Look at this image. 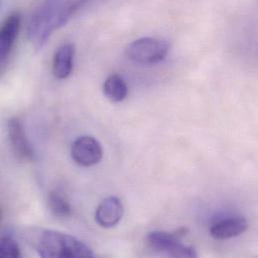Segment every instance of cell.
I'll use <instances>...</instances> for the list:
<instances>
[{"label": "cell", "mask_w": 258, "mask_h": 258, "mask_svg": "<svg viewBox=\"0 0 258 258\" xmlns=\"http://www.w3.org/2000/svg\"><path fill=\"white\" fill-rule=\"evenodd\" d=\"M77 11L75 0H39L29 16L28 39L36 48H41L52 32L64 25Z\"/></svg>", "instance_id": "cell-1"}, {"label": "cell", "mask_w": 258, "mask_h": 258, "mask_svg": "<svg viewBox=\"0 0 258 258\" xmlns=\"http://www.w3.org/2000/svg\"><path fill=\"white\" fill-rule=\"evenodd\" d=\"M247 220L242 216H230L216 221L210 228V235L217 240H226L241 235L247 230Z\"/></svg>", "instance_id": "cell-9"}, {"label": "cell", "mask_w": 258, "mask_h": 258, "mask_svg": "<svg viewBox=\"0 0 258 258\" xmlns=\"http://www.w3.org/2000/svg\"><path fill=\"white\" fill-rule=\"evenodd\" d=\"M48 207L51 213L58 218H69L72 215L73 208L67 198L57 191H51L47 197Z\"/></svg>", "instance_id": "cell-12"}, {"label": "cell", "mask_w": 258, "mask_h": 258, "mask_svg": "<svg viewBox=\"0 0 258 258\" xmlns=\"http://www.w3.org/2000/svg\"><path fill=\"white\" fill-rule=\"evenodd\" d=\"M21 26V15L18 12L10 14L0 25V63L10 54L17 39Z\"/></svg>", "instance_id": "cell-8"}, {"label": "cell", "mask_w": 258, "mask_h": 258, "mask_svg": "<svg viewBox=\"0 0 258 258\" xmlns=\"http://www.w3.org/2000/svg\"><path fill=\"white\" fill-rule=\"evenodd\" d=\"M72 158L83 167H92L99 164L104 155L101 143L91 136L79 137L72 145Z\"/></svg>", "instance_id": "cell-5"}, {"label": "cell", "mask_w": 258, "mask_h": 258, "mask_svg": "<svg viewBox=\"0 0 258 258\" xmlns=\"http://www.w3.org/2000/svg\"><path fill=\"white\" fill-rule=\"evenodd\" d=\"M74 57L75 46L72 43L58 47L52 61V73L56 79L66 80L71 76L74 69Z\"/></svg>", "instance_id": "cell-10"}, {"label": "cell", "mask_w": 258, "mask_h": 258, "mask_svg": "<svg viewBox=\"0 0 258 258\" xmlns=\"http://www.w3.org/2000/svg\"><path fill=\"white\" fill-rule=\"evenodd\" d=\"M103 92L107 99L113 103L123 102L128 96V86L124 79L118 75L110 76L104 83Z\"/></svg>", "instance_id": "cell-11"}, {"label": "cell", "mask_w": 258, "mask_h": 258, "mask_svg": "<svg viewBox=\"0 0 258 258\" xmlns=\"http://www.w3.org/2000/svg\"><path fill=\"white\" fill-rule=\"evenodd\" d=\"M185 229L182 228L174 233L166 231H152L147 237V243L155 252L170 257L195 258L197 253L192 246L181 241L185 236Z\"/></svg>", "instance_id": "cell-3"}, {"label": "cell", "mask_w": 258, "mask_h": 258, "mask_svg": "<svg viewBox=\"0 0 258 258\" xmlns=\"http://www.w3.org/2000/svg\"><path fill=\"white\" fill-rule=\"evenodd\" d=\"M124 215V205L115 196L104 199L96 210V222L103 228H113L119 224Z\"/></svg>", "instance_id": "cell-7"}, {"label": "cell", "mask_w": 258, "mask_h": 258, "mask_svg": "<svg viewBox=\"0 0 258 258\" xmlns=\"http://www.w3.org/2000/svg\"><path fill=\"white\" fill-rule=\"evenodd\" d=\"M34 250L43 258H92L94 252L83 241L55 230H39L32 238Z\"/></svg>", "instance_id": "cell-2"}, {"label": "cell", "mask_w": 258, "mask_h": 258, "mask_svg": "<svg viewBox=\"0 0 258 258\" xmlns=\"http://www.w3.org/2000/svg\"><path fill=\"white\" fill-rule=\"evenodd\" d=\"M168 51V42L158 37L136 39L126 48L128 58L140 64H156L167 56Z\"/></svg>", "instance_id": "cell-4"}, {"label": "cell", "mask_w": 258, "mask_h": 258, "mask_svg": "<svg viewBox=\"0 0 258 258\" xmlns=\"http://www.w3.org/2000/svg\"><path fill=\"white\" fill-rule=\"evenodd\" d=\"M6 130L9 143L16 156L21 160H33L34 151L29 140L27 139L22 123L16 118L10 119L7 122Z\"/></svg>", "instance_id": "cell-6"}, {"label": "cell", "mask_w": 258, "mask_h": 258, "mask_svg": "<svg viewBox=\"0 0 258 258\" xmlns=\"http://www.w3.org/2000/svg\"><path fill=\"white\" fill-rule=\"evenodd\" d=\"M20 248L18 243L11 237L0 238V258L20 257Z\"/></svg>", "instance_id": "cell-13"}, {"label": "cell", "mask_w": 258, "mask_h": 258, "mask_svg": "<svg viewBox=\"0 0 258 258\" xmlns=\"http://www.w3.org/2000/svg\"><path fill=\"white\" fill-rule=\"evenodd\" d=\"M0 218H1V211H0Z\"/></svg>", "instance_id": "cell-15"}, {"label": "cell", "mask_w": 258, "mask_h": 258, "mask_svg": "<svg viewBox=\"0 0 258 258\" xmlns=\"http://www.w3.org/2000/svg\"><path fill=\"white\" fill-rule=\"evenodd\" d=\"M87 1H89V0H75V2H76V6H77V8H78V10L87 2Z\"/></svg>", "instance_id": "cell-14"}]
</instances>
